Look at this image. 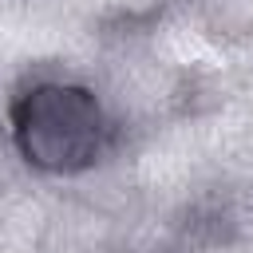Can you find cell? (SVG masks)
<instances>
[{"mask_svg": "<svg viewBox=\"0 0 253 253\" xmlns=\"http://www.w3.org/2000/svg\"><path fill=\"white\" fill-rule=\"evenodd\" d=\"M12 142L43 174H79L103 154V103L79 83H36L12 107Z\"/></svg>", "mask_w": 253, "mask_h": 253, "instance_id": "cell-1", "label": "cell"}]
</instances>
